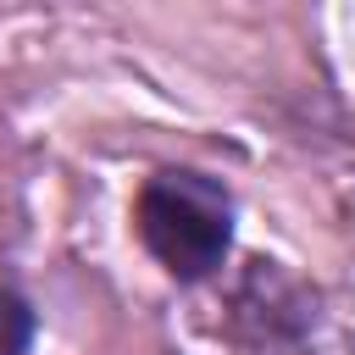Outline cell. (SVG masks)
Listing matches in <instances>:
<instances>
[{
  "mask_svg": "<svg viewBox=\"0 0 355 355\" xmlns=\"http://www.w3.org/2000/svg\"><path fill=\"white\" fill-rule=\"evenodd\" d=\"M133 222H139V239L150 244V255L183 283L211 277L227 261V244H233V200L205 172L150 178Z\"/></svg>",
  "mask_w": 355,
  "mask_h": 355,
  "instance_id": "cell-1",
  "label": "cell"
},
{
  "mask_svg": "<svg viewBox=\"0 0 355 355\" xmlns=\"http://www.w3.org/2000/svg\"><path fill=\"white\" fill-rule=\"evenodd\" d=\"M28 344H33V311L28 300L0 288V355H28Z\"/></svg>",
  "mask_w": 355,
  "mask_h": 355,
  "instance_id": "cell-2",
  "label": "cell"
}]
</instances>
